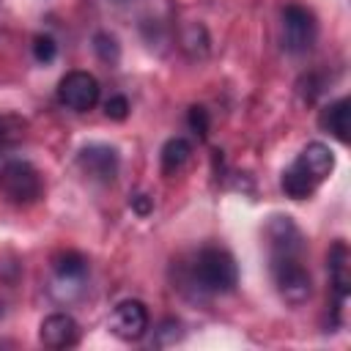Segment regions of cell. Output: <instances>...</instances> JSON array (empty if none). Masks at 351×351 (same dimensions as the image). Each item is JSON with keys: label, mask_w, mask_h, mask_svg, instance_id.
<instances>
[{"label": "cell", "mask_w": 351, "mask_h": 351, "mask_svg": "<svg viewBox=\"0 0 351 351\" xmlns=\"http://www.w3.org/2000/svg\"><path fill=\"white\" fill-rule=\"evenodd\" d=\"M269 266L280 296L288 304H304L313 293V280L304 266V239L291 217H274L266 228Z\"/></svg>", "instance_id": "cell-1"}, {"label": "cell", "mask_w": 351, "mask_h": 351, "mask_svg": "<svg viewBox=\"0 0 351 351\" xmlns=\"http://www.w3.org/2000/svg\"><path fill=\"white\" fill-rule=\"evenodd\" d=\"M189 126H192L195 134L206 137L208 134V110L206 107H192L189 110Z\"/></svg>", "instance_id": "cell-18"}, {"label": "cell", "mask_w": 351, "mask_h": 351, "mask_svg": "<svg viewBox=\"0 0 351 351\" xmlns=\"http://www.w3.org/2000/svg\"><path fill=\"white\" fill-rule=\"evenodd\" d=\"M55 274L60 282H82V277L88 274V261L80 252H63L60 258H55Z\"/></svg>", "instance_id": "cell-13"}, {"label": "cell", "mask_w": 351, "mask_h": 351, "mask_svg": "<svg viewBox=\"0 0 351 351\" xmlns=\"http://www.w3.org/2000/svg\"><path fill=\"white\" fill-rule=\"evenodd\" d=\"M38 337L47 348H71L80 340V324L66 313H52L41 321Z\"/></svg>", "instance_id": "cell-9"}, {"label": "cell", "mask_w": 351, "mask_h": 351, "mask_svg": "<svg viewBox=\"0 0 351 351\" xmlns=\"http://www.w3.org/2000/svg\"><path fill=\"white\" fill-rule=\"evenodd\" d=\"M115 3H129V0H115Z\"/></svg>", "instance_id": "cell-20"}, {"label": "cell", "mask_w": 351, "mask_h": 351, "mask_svg": "<svg viewBox=\"0 0 351 351\" xmlns=\"http://www.w3.org/2000/svg\"><path fill=\"white\" fill-rule=\"evenodd\" d=\"M55 55H58V44H55V38L52 36H36L33 38V58L38 60V63H52L55 60Z\"/></svg>", "instance_id": "cell-16"}, {"label": "cell", "mask_w": 351, "mask_h": 351, "mask_svg": "<svg viewBox=\"0 0 351 351\" xmlns=\"http://www.w3.org/2000/svg\"><path fill=\"white\" fill-rule=\"evenodd\" d=\"M58 101L74 112H88L99 101V80L88 71H69L58 85Z\"/></svg>", "instance_id": "cell-6"}, {"label": "cell", "mask_w": 351, "mask_h": 351, "mask_svg": "<svg viewBox=\"0 0 351 351\" xmlns=\"http://www.w3.org/2000/svg\"><path fill=\"white\" fill-rule=\"evenodd\" d=\"M93 49H96L99 60H104V63H115L118 55H121L118 41H115V36H110V33H96V36H93Z\"/></svg>", "instance_id": "cell-14"}, {"label": "cell", "mask_w": 351, "mask_h": 351, "mask_svg": "<svg viewBox=\"0 0 351 351\" xmlns=\"http://www.w3.org/2000/svg\"><path fill=\"white\" fill-rule=\"evenodd\" d=\"M335 170V154L329 145L324 143H307L302 148V154L282 170L280 186L288 197L293 200H304L315 192V186L321 181L329 178V173Z\"/></svg>", "instance_id": "cell-2"}, {"label": "cell", "mask_w": 351, "mask_h": 351, "mask_svg": "<svg viewBox=\"0 0 351 351\" xmlns=\"http://www.w3.org/2000/svg\"><path fill=\"white\" fill-rule=\"evenodd\" d=\"M318 126L324 132H329L335 140L348 143V132H351V101L343 96L332 104H326L318 115Z\"/></svg>", "instance_id": "cell-11"}, {"label": "cell", "mask_w": 351, "mask_h": 351, "mask_svg": "<svg viewBox=\"0 0 351 351\" xmlns=\"http://www.w3.org/2000/svg\"><path fill=\"white\" fill-rule=\"evenodd\" d=\"M189 154H192V145H189L184 137H170V140L162 145V154H159V159H162V170H165V173H176V170H181V167L186 165Z\"/></svg>", "instance_id": "cell-12"}, {"label": "cell", "mask_w": 351, "mask_h": 351, "mask_svg": "<svg viewBox=\"0 0 351 351\" xmlns=\"http://www.w3.org/2000/svg\"><path fill=\"white\" fill-rule=\"evenodd\" d=\"M189 280L200 293H228L239 282V269L228 250L203 247L189 269Z\"/></svg>", "instance_id": "cell-3"}, {"label": "cell", "mask_w": 351, "mask_h": 351, "mask_svg": "<svg viewBox=\"0 0 351 351\" xmlns=\"http://www.w3.org/2000/svg\"><path fill=\"white\" fill-rule=\"evenodd\" d=\"M0 192L14 206H30L41 197V176L30 162L11 159L0 167Z\"/></svg>", "instance_id": "cell-4"}, {"label": "cell", "mask_w": 351, "mask_h": 351, "mask_svg": "<svg viewBox=\"0 0 351 351\" xmlns=\"http://www.w3.org/2000/svg\"><path fill=\"white\" fill-rule=\"evenodd\" d=\"M104 115L112 118V121H123V118L129 115V101H126V96L112 93V96L104 101Z\"/></svg>", "instance_id": "cell-17"}, {"label": "cell", "mask_w": 351, "mask_h": 351, "mask_svg": "<svg viewBox=\"0 0 351 351\" xmlns=\"http://www.w3.org/2000/svg\"><path fill=\"white\" fill-rule=\"evenodd\" d=\"M77 165L80 170L90 178V181H99V184H112L115 176H118V151L110 148V145H85L77 156Z\"/></svg>", "instance_id": "cell-8"}, {"label": "cell", "mask_w": 351, "mask_h": 351, "mask_svg": "<svg viewBox=\"0 0 351 351\" xmlns=\"http://www.w3.org/2000/svg\"><path fill=\"white\" fill-rule=\"evenodd\" d=\"M22 129H25V121L11 118V115H3L0 118V151L8 148V145H14L22 137Z\"/></svg>", "instance_id": "cell-15"}, {"label": "cell", "mask_w": 351, "mask_h": 351, "mask_svg": "<svg viewBox=\"0 0 351 351\" xmlns=\"http://www.w3.org/2000/svg\"><path fill=\"white\" fill-rule=\"evenodd\" d=\"M351 255L346 241H335L329 250V277H332V291H335V310H343L348 291H351Z\"/></svg>", "instance_id": "cell-10"}, {"label": "cell", "mask_w": 351, "mask_h": 351, "mask_svg": "<svg viewBox=\"0 0 351 351\" xmlns=\"http://www.w3.org/2000/svg\"><path fill=\"white\" fill-rule=\"evenodd\" d=\"M110 332L121 340H140L145 332H148V310L143 302L137 299H126V302H118L112 307V315H110Z\"/></svg>", "instance_id": "cell-7"}, {"label": "cell", "mask_w": 351, "mask_h": 351, "mask_svg": "<svg viewBox=\"0 0 351 351\" xmlns=\"http://www.w3.org/2000/svg\"><path fill=\"white\" fill-rule=\"evenodd\" d=\"M132 206H134V211H137V214H148V211H151V200H148L145 195L132 197Z\"/></svg>", "instance_id": "cell-19"}, {"label": "cell", "mask_w": 351, "mask_h": 351, "mask_svg": "<svg viewBox=\"0 0 351 351\" xmlns=\"http://www.w3.org/2000/svg\"><path fill=\"white\" fill-rule=\"evenodd\" d=\"M280 36H282V49L291 55H304L313 49L315 36H318V25L313 11H307L304 5H285L282 16H280Z\"/></svg>", "instance_id": "cell-5"}]
</instances>
